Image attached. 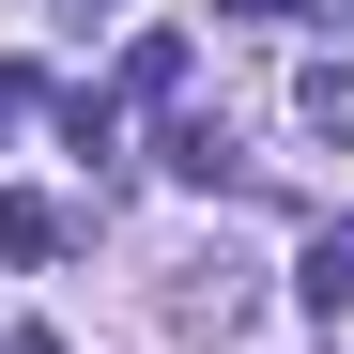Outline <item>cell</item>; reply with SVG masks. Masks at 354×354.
Wrapping results in <instances>:
<instances>
[{
    "instance_id": "cell-1",
    "label": "cell",
    "mask_w": 354,
    "mask_h": 354,
    "mask_svg": "<svg viewBox=\"0 0 354 354\" xmlns=\"http://www.w3.org/2000/svg\"><path fill=\"white\" fill-rule=\"evenodd\" d=\"M262 308V262L247 247H201V262H169V339H231Z\"/></svg>"
},
{
    "instance_id": "cell-2",
    "label": "cell",
    "mask_w": 354,
    "mask_h": 354,
    "mask_svg": "<svg viewBox=\"0 0 354 354\" xmlns=\"http://www.w3.org/2000/svg\"><path fill=\"white\" fill-rule=\"evenodd\" d=\"M292 124L324 154H354V62H292Z\"/></svg>"
},
{
    "instance_id": "cell-3",
    "label": "cell",
    "mask_w": 354,
    "mask_h": 354,
    "mask_svg": "<svg viewBox=\"0 0 354 354\" xmlns=\"http://www.w3.org/2000/svg\"><path fill=\"white\" fill-rule=\"evenodd\" d=\"M0 262H62V201H0Z\"/></svg>"
},
{
    "instance_id": "cell-4",
    "label": "cell",
    "mask_w": 354,
    "mask_h": 354,
    "mask_svg": "<svg viewBox=\"0 0 354 354\" xmlns=\"http://www.w3.org/2000/svg\"><path fill=\"white\" fill-rule=\"evenodd\" d=\"M169 169H185V185H231V124H201V108H185V124H169Z\"/></svg>"
}]
</instances>
